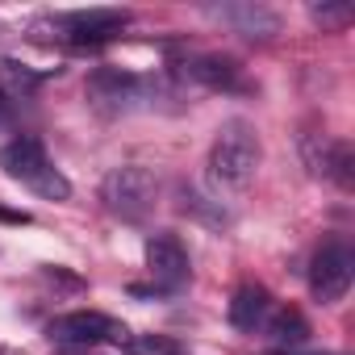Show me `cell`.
I'll use <instances>...</instances> for the list:
<instances>
[{
    "label": "cell",
    "instance_id": "obj_2",
    "mask_svg": "<svg viewBox=\"0 0 355 355\" xmlns=\"http://www.w3.org/2000/svg\"><path fill=\"white\" fill-rule=\"evenodd\" d=\"M209 171L222 189L243 193L259 171V134L247 121H226L209 150Z\"/></svg>",
    "mask_w": 355,
    "mask_h": 355
},
{
    "label": "cell",
    "instance_id": "obj_4",
    "mask_svg": "<svg viewBox=\"0 0 355 355\" xmlns=\"http://www.w3.org/2000/svg\"><path fill=\"white\" fill-rule=\"evenodd\" d=\"M46 334L59 343V347H71V351H92L101 343H125V326L109 313H96V309H76V313H63L46 326Z\"/></svg>",
    "mask_w": 355,
    "mask_h": 355
},
{
    "label": "cell",
    "instance_id": "obj_11",
    "mask_svg": "<svg viewBox=\"0 0 355 355\" xmlns=\"http://www.w3.org/2000/svg\"><path fill=\"white\" fill-rule=\"evenodd\" d=\"M214 17H222L226 26H234L239 34H247V38H268V34H276V13H268V9H259V5H222V9H214Z\"/></svg>",
    "mask_w": 355,
    "mask_h": 355
},
{
    "label": "cell",
    "instance_id": "obj_12",
    "mask_svg": "<svg viewBox=\"0 0 355 355\" xmlns=\"http://www.w3.org/2000/svg\"><path fill=\"white\" fill-rule=\"evenodd\" d=\"M263 326H268V334H272V343H276V347H301V343L309 338V322H305L297 309H288V305H284V309H276Z\"/></svg>",
    "mask_w": 355,
    "mask_h": 355
},
{
    "label": "cell",
    "instance_id": "obj_18",
    "mask_svg": "<svg viewBox=\"0 0 355 355\" xmlns=\"http://www.w3.org/2000/svg\"><path fill=\"white\" fill-rule=\"evenodd\" d=\"M205 201H209V197H201V193H193V189H184V209H193V214H201V218H205ZM209 218H214L218 226H226V222H230L222 205H218V209H214Z\"/></svg>",
    "mask_w": 355,
    "mask_h": 355
},
{
    "label": "cell",
    "instance_id": "obj_14",
    "mask_svg": "<svg viewBox=\"0 0 355 355\" xmlns=\"http://www.w3.org/2000/svg\"><path fill=\"white\" fill-rule=\"evenodd\" d=\"M125 355H189V347L171 334H134L121 343Z\"/></svg>",
    "mask_w": 355,
    "mask_h": 355
},
{
    "label": "cell",
    "instance_id": "obj_3",
    "mask_svg": "<svg viewBox=\"0 0 355 355\" xmlns=\"http://www.w3.org/2000/svg\"><path fill=\"white\" fill-rule=\"evenodd\" d=\"M155 175L138 163H121L113 167L105 180H101V201L113 218L121 222H142L150 209H155Z\"/></svg>",
    "mask_w": 355,
    "mask_h": 355
},
{
    "label": "cell",
    "instance_id": "obj_1",
    "mask_svg": "<svg viewBox=\"0 0 355 355\" xmlns=\"http://www.w3.org/2000/svg\"><path fill=\"white\" fill-rule=\"evenodd\" d=\"M0 167H5L9 180L26 184L30 193L46 197V201H67L71 197V180L46 159V150H42L38 138H13V142H5V150H0Z\"/></svg>",
    "mask_w": 355,
    "mask_h": 355
},
{
    "label": "cell",
    "instance_id": "obj_5",
    "mask_svg": "<svg viewBox=\"0 0 355 355\" xmlns=\"http://www.w3.org/2000/svg\"><path fill=\"white\" fill-rule=\"evenodd\" d=\"M351 276H355V259H351L347 243L330 239V243H322L313 251V259H309V293L322 305H334L338 297H347Z\"/></svg>",
    "mask_w": 355,
    "mask_h": 355
},
{
    "label": "cell",
    "instance_id": "obj_10",
    "mask_svg": "<svg viewBox=\"0 0 355 355\" xmlns=\"http://www.w3.org/2000/svg\"><path fill=\"white\" fill-rule=\"evenodd\" d=\"M184 76L205 84V88H243V76H239V63L234 59H222V55H197L184 63Z\"/></svg>",
    "mask_w": 355,
    "mask_h": 355
},
{
    "label": "cell",
    "instance_id": "obj_20",
    "mask_svg": "<svg viewBox=\"0 0 355 355\" xmlns=\"http://www.w3.org/2000/svg\"><path fill=\"white\" fill-rule=\"evenodd\" d=\"M59 355H88V351H71V347H67V351H59Z\"/></svg>",
    "mask_w": 355,
    "mask_h": 355
},
{
    "label": "cell",
    "instance_id": "obj_7",
    "mask_svg": "<svg viewBox=\"0 0 355 355\" xmlns=\"http://www.w3.org/2000/svg\"><path fill=\"white\" fill-rule=\"evenodd\" d=\"M146 268H150L155 284L167 288V293L184 288V284L193 280L189 251L180 247V239H175V234H150V239H146Z\"/></svg>",
    "mask_w": 355,
    "mask_h": 355
},
{
    "label": "cell",
    "instance_id": "obj_8",
    "mask_svg": "<svg viewBox=\"0 0 355 355\" xmlns=\"http://www.w3.org/2000/svg\"><path fill=\"white\" fill-rule=\"evenodd\" d=\"M71 42H109L130 26V13L121 9H88V13H67L59 21Z\"/></svg>",
    "mask_w": 355,
    "mask_h": 355
},
{
    "label": "cell",
    "instance_id": "obj_9",
    "mask_svg": "<svg viewBox=\"0 0 355 355\" xmlns=\"http://www.w3.org/2000/svg\"><path fill=\"white\" fill-rule=\"evenodd\" d=\"M268 313H272V297H268V288H259V284H243V288L230 297V326L243 330V334L259 330V326L268 322Z\"/></svg>",
    "mask_w": 355,
    "mask_h": 355
},
{
    "label": "cell",
    "instance_id": "obj_15",
    "mask_svg": "<svg viewBox=\"0 0 355 355\" xmlns=\"http://www.w3.org/2000/svg\"><path fill=\"white\" fill-rule=\"evenodd\" d=\"M301 159L313 175H330V159H334V142L326 134H305L301 138Z\"/></svg>",
    "mask_w": 355,
    "mask_h": 355
},
{
    "label": "cell",
    "instance_id": "obj_21",
    "mask_svg": "<svg viewBox=\"0 0 355 355\" xmlns=\"http://www.w3.org/2000/svg\"><path fill=\"white\" fill-rule=\"evenodd\" d=\"M0 121H5V101H0Z\"/></svg>",
    "mask_w": 355,
    "mask_h": 355
},
{
    "label": "cell",
    "instance_id": "obj_6",
    "mask_svg": "<svg viewBox=\"0 0 355 355\" xmlns=\"http://www.w3.org/2000/svg\"><path fill=\"white\" fill-rule=\"evenodd\" d=\"M84 92H88V101H92L101 113H125V109H134V105L142 101L146 84H142L138 76L121 71V67H96V71L88 76Z\"/></svg>",
    "mask_w": 355,
    "mask_h": 355
},
{
    "label": "cell",
    "instance_id": "obj_17",
    "mask_svg": "<svg viewBox=\"0 0 355 355\" xmlns=\"http://www.w3.org/2000/svg\"><path fill=\"white\" fill-rule=\"evenodd\" d=\"M313 21H322V26H347L351 21V5H313Z\"/></svg>",
    "mask_w": 355,
    "mask_h": 355
},
{
    "label": "cell",
    "instance_id": "obj_16",
    "mask_svg": "<svg viewBox=\"0 0 355 355\" xmlns=\"http://www.w3.org/2000/svg\"><path fill=\"white\" fill-rule=\"evenodd\" d=\"M330 175L351 193L355 189V150H351V142H334V159H330Z\"/></svg>",
    "mask_w": 355,
    "mask_h": 355
},
{
    "label": "cell",
    "instance_id": "obj_19",
    "mask_svg": "<svg viewBox=\"0 0 355 355\" xmlns=\"http://www.w3.org/2000/svg\"><path fill=\"white\" fill-rule=\"evenodd\" d=\"M0 222H9V226H30L34 218L26 209H9V205H0Z\"/></svg>",
    "mask_w": 355,
    "mask_h": 355
},
{
    "label": "cell",
    "instance_id": "obj_22",
    "mask_svg": "<svg viewBox=\"0 0 355 355\" xmlns=\"http://www.w3.org/2000/svg\"><path fill=\"white\" fill-rule=\"evenodd\" d=\"M268 355H280V351H268Z\"/></svg>",
    "mask_w": 355,
    "mask_h": 355
},
{
    "label": "cell",
    "instance_id": "obj_13",
    "mask_svg": "<svg viewBox=\"0 0 355 355\" xmlns=\"http://www.w3.org/2000/svg\"><path fill=\"white\" fill-rule=\"evenodd\" d=\"M42 84V76L34 71V67H26V63H17V59H0V101H17V96H30L34 88Z\"/></svg>",
    "mask_w": 355,
    "mask_h": 355
}]
</instances>
